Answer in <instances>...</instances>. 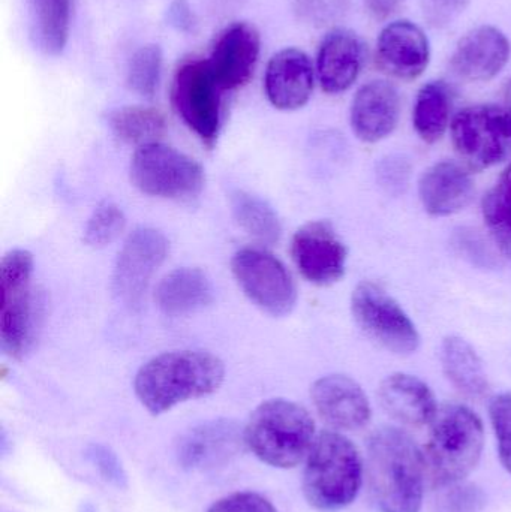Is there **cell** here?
<instances>
[{
  "label": "cell",
  "instance_id": "1",
  "mask_svg": "<svg viewBox=\"0 0 511 512\" xmlns=\"http://www.w3.org/2000/svg\"><path fill=\"white\" fill-rule=\"evenodd\" d=\"M366 483L377 511H420L428 477L423 450L410 433L392 426L372 433L366 453Z\"/></svg>",
  "mask_w": 511,
  "mask_h": 512
},
{
  "label": "cell",
  "instance_id": "2",
  "mask_svg": "<svg viewBox=\"0 0 511 512\" xmlns=\"http://www.w3.org/2000/svg\"><path fill=\"white\" fill-rule=\"evenodd\" d=\"M225 378L221 358L207 351H171L141 366L134 390L141 405L161 415L180 403L210 396Z\"/></svg>",
  "mask_w": 511,
  "mask_h": 512
},
{
  "label": "cell",
  "instance_id": "3",
  "mask_svg": "<svg viewBox=\"0 0 511 512\" xmlns=\"http://www.w3.org/2000/svg\"><path fill=\"white\" fill-rule=\"evenodd\" d=\"M429 427L423 448L429 486L441 490L465 481L479 465L485 447L479 415L461 403H447L438 408Z\"/></svg>",
  "mask_w": 511,
  "mask_h": 512
},
{
  "label": "cell",
  "instance_id": "4",
  "mask_svg": "<svg viewBox=\"0 0 511 512\" xmlns=\"http://www.w3.org/2000/svg\"><path fill=\"white\" fill-rule=\"evenodd\" d=\"M363 483V460L356 445L336 430L315 438L306 457L303 495L315 510L333 512L353 504Z\"/></svg>",
  "mask_w": 511,
  "mask_h": 512
},
{
  "label": "cell",
  "instance_id": "5",
  "mask_svg": "<svg viewBox=\"0 0 511 512\" xmlns=\"http://www.w3.org/2000/svg\"><path fill=\"white\" fill-rule=\"evenodd\" d=\"M245 444L255 457L273 468L290 469L308 457L315 423L303 406L285 399L261 403L249 418Z\"/></svg>",
  "mask_w": 511,
  "mask_h": 512
},
{
  "label": "cell",
  "instance_id": "6",
  "mask_svg": "<svg viewBox=\"0 0 511 512\" xmlns=\"http://www.w3.org/2000/svg\"><path fill=\"white\" fill-rule=\"evenodd\" d=\"M33 256L24 249H14L0 264V337L9 357L21 358L35 342L38 309L33 294Z\"/></svg>",
  "mask_w": 511,
  "mask_h": 512
},
{
  "label": "cell",
  "instance_id": "7",
  "mask_svg": "<svg viewBox=\"0 0 511 512\" xmlns=\"http://www.w3.org/2000/svg\"><path fill=\"white\" fill-rule=\"evenodd\" d=\"M453 149L468 171H485L511 155V116L503 105L465 107L450 125Z\"/></svg>",
  "mask_w": 511,
  "mask_h": 512
},
{
  "label": "cell",
  "instance_id": "8",
  "mask_svg": "<svg viewBox=\"0 0 511 512\" xmlns=\"http://www.w3.org/2000/svg\"><path fill=\"white\" fill-rule=\"evenodd\" d=\"M129 173L138 191L164 200H192L204 188L201 165L185 153L161 143L138 147Z\"/></svg>",
  "mask_w": 511,
  "mask_h": 512
},
{
  "label": "cell",
  "instance_id": "9",
  "mask_svg": "<svg viewBox=\"0 0 511 512\" xmlns=\"http://www.w3.org/2000/svg\"><path fill=\"white\" fill-rule=\"evenodd\" d=\"M351 313L363 333L395 355H411L420 348L419 330L398 301L378 283H359L351 295Z\"/></svg>",
  "mask_w": 511,
  "mask_h": 512
},
{
  "label": "cell",
  "instance_id": "10",
  "mask_svg": "<svg viewBox=\"0 0 511 512\" xmlns=\"http://www.w3.org/2000/svg\"><path fill=\"white\" fill-rule=\"evenodd\" d=\"M224 90L216 83L209 62L188 59L174 74L171 99L185 125L207 146H213L221 131Z\"/></svg>",
  "mask_w": 511,
  "mask_h": 512
},
{
  "label": "cell",
  "instance_id": "11",
  "mask_svg": "<svg viewBox=\"0 0 511 512\" xmlns=\"http://www.w3.org/2000/svg\"><path fill=\"white\" fill-rule=\"evenodd\" d=\"M231 270L246 297L272 316L291 313L297 303V286L281 259L258 248L240 249Z\"/></svg>",
  "mask_w": 511,
  "mask_h": 512
},
{
  "label": "cell",
  "instance_id": "12",
  "mask_svg": "<svg viewBox=\"0 0 511 512\" xmlns=\"http://www.w3.org/2000/svg\"><path fill=\"white\" fill-rule=\"evenodd\" d=\"M170 243L161 231L138 228L126 239L113 271V291L126 306H138L150 280L164 264Z\"/></svg>",
  "mask_w": 511,
  "mask_h": 512
},
{
  "label": "cell",
  "instance_id": "13",
  "mask_svg": "<svg viewBox=\"0 0 511 512\" xmlns=\"http://www.w3.org/2000/svg\"><path fill=\"white\" fill-rule=\"evenodd\" d=\"M291 255L302 276L317 286L333 285L347 271V246L327 221L309 222L297 230Z\"/></svg>",
  "mask_w": 511,
  "mask_h": 512
},
{
  "label": "cell",
  "instance_id": "14",
  "mask_svg": "<svg viewBox=\"0 0 511 512\" xmlns=\"http://www.w3.org/2000/svg\"><path fill=\"white\" fill-rule=\"evenodd\" d=\"M431 62V44L425 30L410 20L387 24L377 39V65L396 80L422 77Z\"/></svg>",
  "mask_w": 511,
  "mask_h": 512
},
{
  "label": "cell",
  "instance_id": "15",
  "mask_svg": "<svg viewBox=\"0 0 511 512\" xmlns=\"http://www.w3.org/2000/svg\"><path fill=\"white\" fill-rule=\"evenodd\" d=\"M311 397L321 420L336 432H357L371 421L368 396L350 376H323L312 385Z\"/></svg>",
  "mask_w": 511,
  "mask_h": 512
},
{
  "label": "cell",
  "instance_id": "16",
  "mask_svg": "<svg viewBox=\"0 0 511 512\" xmlns=\"http://www.w3.org/2000/svg\"><path fill=\"white\" fill-rule=\"evenodd\" d=\"M260 48V33L252 24L234 23L219 33L207 62L224 92L239 89L251 80Z\"/></svg>",
  "mask_w": 511,
  "mask_h": 512
},
{
  "label": "cell",
  "instance_id": "17",
  "mask_svg": "<svg viewBox=\"0 0 511 512\" xmlns=\"http://www.w3.org/2000/svg\"><path fill=\"white\" fill-rule=\"evenodd\" d=\"M511 44L503 30L491 24L465 33L450 60L453 72L470 83L494 80L509 63Z\"/></svg>",
  "mask_w": 511,
  "mask_h": 512
},
{
  "label": "cell",
  "instance_id": "18",
  "mask_svg": "<svg viewBox=\"0 0 511 512\" xmlns=\"http://www.w3.org/2000/svg\"><path fill=\"white\" fill-rule=\"evenodd\" d=\"M315 74L311 57L299 48H284L267 63L264 89L273 107L294 111L305 107L314 93Z\"/></svg>",
  "mask_w": 511,
  "mask_h": 512
},
{
  "label": "cell",
  "instance_id": "19",
  "mask_svg": "<svg viewBox=\"0 0 511 512\" xmlns=\"http://www.w3.org/2000/svg\"><path fill=\"white\" fill-rule=\"evenodd\" d=\"M401 95L390 81L372 80L363 84L351 102L350 123L363 143L386 140L398 128Z\"/></svg>",
  "mask_w": 511,
  "mask_h": 512
},
{
  "label": "cell",
  "instance_id": "20",
  "mask_svg": "<svg viewBox=\"0 0 511 512\" xmlns=\"http://www.w3.org/2000/svg\"><path fill=\"white\" fill-rule=\"evenodd\" d=\"M365 65V44L354 30L336 27L330 30L318 48L317 77L321 89L329 95L347 92Z\"/></svg>",
  "mask_w": 511,
  "mask_h": 512
},
{
  "label": "cell",
  "instance_id": "21",
  "mask_svg": "<svg viewBox=\"0 0 511 512\" xmlns=\"http://www.w3.org/2000/svg\"><path fill=\"white\" fill-rule=\"evenodd\" d=\"M476 195L470 171L455 161L431 165L420 177L419 198L423 209L435 218L456 215L470 206Z\"/></svg>",
  "mask_w": 511,
  "mask_h": 512
},
{
  "label": "cell",
  "instance_id": "22",
  "mask_svg": "<svg viewBox=\"0 0 511 512\" xmlns=\"http://www.w3.org/2000/svg\"><path fill=\"white\" fill-rule=\"evenodd\" d=\"M245 444V433L233 421L216 420L189 430L179 442L180 465L189 471H203L224 465Z\"/></svg>",
  "mask_w": 511,
  "mask_h": 512
},
{
  "label": "cell",
  "instance_id": "23",
  "mask_svg": "<svg viewBox=\"0 0 511 512\" xmlns=\"http://www.w3.org/2000/svg\"><path fill=\"white\" fill-rule=\"evenodd\" d=\"M378 400L396 423L413 429L429 426L440 408L431 387L408 373L387 376L378 388Z\"/></svg>",
  "mask_w": 511,
  "mask_h": 512
},
{
  "label": "cell",
  "instance_id": "24",
  "mask_svg": "<svg viewBox=\"0 0 511 512\" xmlns=\"http://www.w3.org/2000/svg\"><path fill=\"white\" fill-rule=\"evenodd\" d=\"M155 300L165 315H192L215 301V288L200 268H176L159 282Z\"/></svg>",
  "mask_w": 511,
  "mask_h": 512
},
{
  "label": "cell",
  "instance_id": "25",
  "mask_svg": "<svg viewBox=\"0 0 511 512\" xmlns=\"http://www.w3.org/2000/svg\"><path fill=\"white\" fill-rule=\"evenodd\" d=\"M441 363L450 384L471 400L488 397L491 385L482 358L467 340L449 336L441 346Z\"/></svg>",
  "mask_w": 511,
  "mask_h": 512
},
{
  "label": "cell",
  "instance_id": "26",
  "mask_svg": "<svg viewBox=\"0 0 511 512\" xmlns=\"http://www.w3.org/2000/svg\"><path fill=\"white\" fill-rule=\"evenodd\" d=\"M74 0H27L30 36L47 56H59L68 44Z\"/></svg>",
  "mask_w": 511,
  "mask_h": 512
},
{
  "label": "cell",
  "instance_id": "27",
  "mask_svg": "<svg viewBox=\"0 0 511 512\" xmlns=\"http://www.w3.org/2000/svg\"><path fill=\"white\" fill-rule=\"evenodd\" d=\"M452 89L444 81H429L417 93L413 125L425 143L440 141L452 125Z\"/></svg>",
  "mask_w": 511,
  "mask_h": 512
},
{
  "label": "cell",
  "instance_id": "28",
  "mask_svg": "<svg viewBox=\"0 0 511 512\" xmlns=\"http://www.w3.org/2000/svg\"><path fill=\"white\" fill-rule=\"evenodd\" d=\"M234 219L245 233L263 245H275L282 236L278 213L267 201L245 191H236L230 197Z\"/></svg>",
  "mask_w": 511,
  "mask_h": 512
},
{
  "label": "cell",
  "instance_id": "29",
  "mask_svg": "<svg viewBox=\"0 0 511 512\" xmlns=\"http://www.w3.org/2000/svg\"><path fill=\"white\" fill-rule=\"evenodd\" d=\"M108 125L120 141L138 147L159 143V138L167 128L161 111L141 105L111 111L108 114Z\"/></svg>",
  "mask_w": 511,
  "mask_h": 512
},
{
  "label": "cell",
  "instance_id": "30",
  "mask_svg": "<svg viewBox=\"0 0 511 512\" xmlns=\"http://www.w3.org/2000/svg\"><path fill=\"white\" fill-rule=\"evenodd\" d=\"M482 212L498 245L511 255V162L483 198Z\"/></svg>",
  "mask_w": 511,
  "mask_h": 512
},
{
  "label": "cell",
  "instance_id": "31",
  "mask_svg": "<svg viewBox=\"0 0 511 512\" xmlns=\"http://www.w3.org/2000/svg\"><path fill=\"white\" fill-rule=\"evenodd\" d=\"M162 50L159 45H143L129 62L126 83L129 89L143 98H152L161 80Z\"/></svg>",
  "mask_w": 511,
  "mask_h": 512
},
{
  "label": "cell",
  "instance_id": "32",
  "mask_svg": "<svg viewBox=\"0 0 511 512\" xmlns=\"http://www.w3.org/2000/svg\"><path fill=\"white\" fill-rule=\"evenodd\" d=\"M126 227L123 210L117 204L105 201L96 207L95 212L84 228V243L90 248H105L119 239Z\"/></svg>",
  "mask_w": 511,
  "mask_h": 512
},
{
  "label": "cell",
  "instance_id": "33",
  "mask_svg": "<svg viewBox=\"0 0 511 512\" xmlns=\"http://www.w3.org/2000/svg\"><path fill=\"white\" fill-rule=\"evenodd\" d=\"M486 501L485 492L476 484L461 483L452 484L438 490L435 510L437 512H485Z\"/></svg>",
  "mask_w": 511,
  "mask_h": 512
},
{
  "label": "cell",
  "instance_id": "34",
  "mask_svg": "<svg viewBox=\"0 0 511 512\" xmlns=\"http://www.w3.org/2000/svg\"><path fill=\"white\" fill-rule=\"evenodd\" d=\"M489 417L497 436L501 465L511 475V393H501L489 403Z\"/></svg>",
  "mask_w": 511,
  "mask_h": 512
},
{
  "label": "cell",
  "instance_id": "35",
  "mask_svg": "<svg viewBox=\"0 0 511 512\" xmlns=\"http://www.w3.org/2000/svg\"><path fill=\"white\" fill-rule=\"evenodd\" d=\"M87 459L98 469L101 477L117 489L128 487V477L119 457L104 445L92 444L86 450Z\"/></svg>",
  "mask_w": 511,
  "mask_h": 512
},
{
  "label": "cell",
  "instance_id": "36",
  "mask_svg": "<svg viewBox=\"0 0 511 512\" xmlns=\"http://www.w3.org/2000/svg\"><path fill=\"white\" fill-rule=\"evenodd\" d=\"M350 0H297L296 11L302 20L314 26H326L347 11Z\"/></svg>",
  "mask_w": 511,
  "mask_h": 512
},
{
  "label": "cell",
  "instance_id": "37",
  "mask_svg": "<svg viewBox=\"0 0 511 512\" xmlns=\"http://www.w3.org/2000/svg\"><path fill=\"white\" fill-rule=\"evenodd\" d=\"M471 0H422L423 17L434 29H446L470 6Z\"/></svg>",
  "mask_w": 511,
  "mask_h": 512
},
{
  "label": "cell",
  "instance_id": "38",
  "mask_svg": "<svg viewBox=\"0 0 511 512\" xmlns=\"http://www.w3.org/2000/svg\"><path fill=\"white\" fill-rule=\"evenodd\" d=\"M207 512H278L276 508L258 493H234L219 499Z\"/></svg>",
  "mask_w": 511,
  "mask_h": 512
},
{
  "label": "cell",
  "instance_id": "39",
  "mask_svg": "<svg viewBox=\"0 0 511 512\" xmlns=\"http://www.w3.org/2000/svg\"><path fill=\"white\" fill-rule=\"evenodd\" d=\"M405 0H365L366 11L374 20L386 21L399 11Z\"/></svg>",
  "mask_w": 511,
  "mask_h": 512
},
{
  "label": "cell",
  "instance_id": "40",
  "mask_svg": "<svg viewBox=\"0 0 511 512\" xmlns=\"http://www.w3.org/2000/svg\"><path fill=\"white\" fill-rule=\"evenodd\" d=\"M170 21L180 30H189L194 26L191 9L185 2L173 3L170 8Z\"/></svg>",
  "mask_w": 511,
  "mask_h": 512
},
{
  "label": "cell",
  "instance_id": "41",
  "mask_svg": "<svg viewBox=\"0 0 511 512\" xmlns=\"http://www.w3.org/2000/svg\"><path fill=\"white\" fill-rule=\"evenodd\" d=\"M503 107L506 108L507 111H509L511 116V77L509 78V80L506 81V84H504Z\"/></svg>",
  "mask_w": 511,
  "mask_h": 512
}]
</instances>
